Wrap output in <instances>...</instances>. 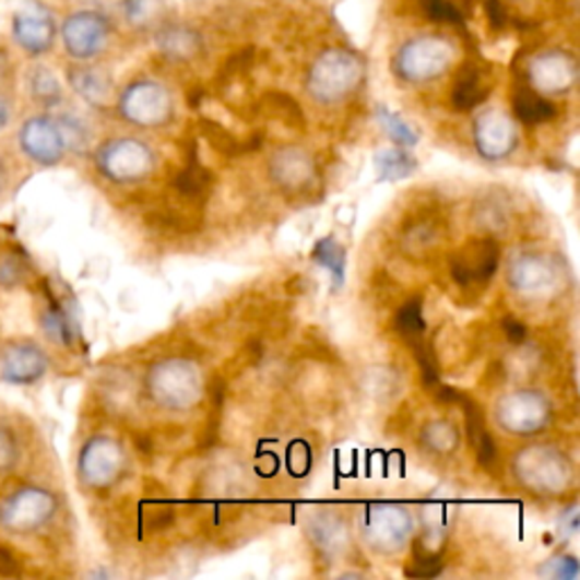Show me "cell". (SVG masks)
Listing matches in <instances>:
<instances>
[{"instance_id":"44dd1931","label":"cell","mask_w":580,"mask_h":580,"mask_svg":"<svg viewBox=\"0 0 580 580\" xmlns=\"http://www.w3.org/2000/svg\"><path fill=\"white\" fill-rule=\"evenodd\" d=\"M554 282L556 270L540 257L519 259L510 270V284L517 288V293H524L529 297L544 295Z\"/></svg>"},{"instance_id":"603a6c76","label":"cell","mask_w":580,"mask_h":580,"mask_svg":"<svg viewBox=\"0 0 580 580\" xmlns=\"http://www.w3.org/2000/svg\"><path fill=\"white\" fill-rule=\"evenodd\" d=\"M440 240H442V227L440 218L436 216H415L413 221L406 223L402 232V248L411 257H426L434 248H438Z\"/></svg>"},{"instance_id":"60d3db41","label":"cell","mask_w":580,"mask_h":580,"mask_svg":"<svg viewBox=\"0 0 580 580\" xmlns=\"http://www.w3.org/2000/svg\"><path fill=\"white\" fill-rule=\"evenodd\" d=\"M19 277H21V268L12 259H8L3 265H0V280H3V284L14 286Z\"/></svg>"},{"instance_id":"d590c367","label":"cell","mask_w":580,"mask_h":580,"mask_svg":"<svg viewBox=\"0 0 580 580\" xmlns=\"http://www.w3.org/2000/svg\"><path fill=\"white\" fill-rule=\"evenodd\" d=\"M379 120L383 123L386 132L400 145H413L417 141V134L396 114H392L388 109H381L379 111Z\"/></svg>"},{"instance_id":"5b68a950","label":"cell","mask_w":580,"mask_h":580,"mask_svg":"<svg viewBox=\"0 0 580 580\" xmlns=\"http://www.w3.org/2000/svg\"><path fill=\"white\" fill-rule=\"evenodd\" d=\"M55 510L57 501L48 490H42V487H21V490L10 495L3 506H0V526L16 535L35 533L50 522Z\"/></svg>"},{"instance_id":"7402d4cb","label":"cell","mask_w":580,"mask_h":580,"mask_svg":"<svg viewBox=\"0 0 580 580\" xmlns=\"http://www.w3.org/2000/svg\"><path fill=\"white\" fill-rule=\"evenodd\" d=\"M69 82L75 94L94 107H105L111 96V78L98 67L80 64L69 71Z\"/></svg>"},{"instance_id":"f546056e","label":"cell","mask_w":580,"mask_h":580,"mask_svg":"<svg viewBox=\"0 0 580 580\" xmlns=\"http://www.w3.org/2000/svg\"><path fill=\"white\" fill-rule=\"evenodd\" d=\"M202 126H204L202 130H204L206 139H209L213 145H216L221 152H225V155H229V157H234V155H242V152H250V150H257L259 143H261V137H257V139L252 137V139H248V141H238V139H234L232 134H227L223 128L209 123V120H204Z\"/></svg>"},{"instance_id":"ee69618b","label":"cell","mask_w":580,"mask_h":580,"mask_svg":"<svg viewBox=\"0 0 580 580\" xmlns=\"http://www.w3.org/2000/svg\"><path fill=\"white\" fill-rule=\"evenodd\" d=\"M5 69H8V62H5V57L0 55V80L5 78Z\"/></svg>"},{"instance_id":"5bb4252c","label":"cell","mask_w":580,"mask_h":580,"mask_svg":"<svg viewBox=\"0 0 580 580\" xmlns=\"http://www.w3.org/2000/svg\"><path fill=\"white\" fill-rule=\"evenodd\" d=\"M529 78L537 94H567L578 80V64L565 50H546L531 59Z\"/></svg>"},{"instance_id":"52a82bcc","label":"cell","mask_w":580,"mask_h":580,"mask_svg":"<svg viewBox=\"0 0 580 580\" xmlns=\"http://www.w3.org/2000/svg\"><path fill=\"white\" fill-rule=\"evenodd\" d=\"M120 114L126 120L141 128H157L170 118L173 100L168 88L152 80L134 82L126 88V94L120 96Z\"/></svg>"},{"instance_id":"7a4b0ae2","label":"cell","mask_w":580,"mask_h":580,"mask_svg":"<svg viewBox=\"0 0 580 580\" xmlns=\"http://www.w3.org/2000/svg\"><path fill=\"white\" fill-rule=\"evenodd\" d=\"M455 59V46L440 35H422L406 42L394 55V75L411 84L445 75Z\"/></svg>"},{"instance_id":"e0dca14e","label":"cell","mask_w":580,"mask_h":580,"mask_svg":"<svg viewBox=\"0 0 580 580\" xmlns=\"http://www.w3.org/2000/svg\"><path fill=\"white\" fill-rule=\"evenodd\" d=\"M270 164V173L288 193H307L313 185H318V170L301 150H280Z\"/></svg>"},{"instance_id":"6da1fadb","label":"cell","mask_w":580,"mask_h":580,"mask_svg":"<svg viewBox=\"0 0 580 580\" xmlns=\"http://www.w3.org/2000/svg\"><path fill=\"white\" fill-rule=\"evenodd\" d=\"M365 75L360 57L345 48L324 50L309 71V94L324 105L341 103L352 96Z\"/></svg>"},{"instance_id":"9a60e30c","label":"cell","mask_w":580,"mask_h":580,"mask_svg":"<svg viewBox=\"0 0 580 580\" xmlns=\"http://www.w3.org/2000/svg\"><path fill=\"white\" fill-rule=\"evenodd\" d=\"M48 372L46 352L29 343L16 341L10 343L0 354V379L12 386H29L37 383Z\"/></svg>"},{"instance_id":"9c48e42d","label":"cell","mask_w":580,"mask_h":580,"mask_svg":"<svg viewBox=\"0 0 580 580\" xmlns=\"http://www.w3.org/2000/svg\"><path fill=\"white\" fill-rule=\"evenodd\" d=\"M514 470L517 476L522 478V483L524 485L529 483L537 493H558L571 478V467L567 463V458L546 447L519 451Z\"/></svg>"},{"instance_id":"f6af8a7d","label":"cell","mask_w":580,"mask_h":580,"mask_svg":"<svg viewBox=\"0 0 580 580\" xmlns=\"http://www.w3.org/2000/svg\"><path fill=\"white\" fill-rule=\"evenodd\" d=\"M0 179H3V162H0Z\"/></svg>"},{"instance_id":"277c9868","label":"cell","mask_w":580,"mask_h":580,"mask_svg":"<svg viewBox=\"0 0 580 580\" xmlns=\"http://www.w3.org/2000/svg\"><path fill=\"white\" fill-rule=\"evenodd\" d=\"M150 390L166 409H189L202 396V375L187 360H168L152 370Z\"/></svg>"},{"instance_id":"8992f818","label":"cell","mask_w":580,"mask_h":580,"mask_svg":"<svg viewBox=\"0 0 580 580\" xmlns=\"http://www.w3.org/2000/svg\"><path fill=\"white\" fill-rule=\"evenodd\" d=\"M59 35L57 21L44 0H21L12 14V37L21 50L39 57L46 55Z\"/></svg>"},{"instance_id":"4316f807","label":"cell","mask_w":580,"mask_h":580,"mask_svg":"<svg viewBox=\"0 0 580 580\" xmlns=\"http://www.w3.org/2000/svg\"><path fill=\"white\" fill-rule=\"evenodd\" d=\"M209 185H211V175L200 166L198 155H196V150H193L189 162H187V168L177 175L175 187H177V191L181 196L198 198V196H202L206 191Z\"/></svg>"},{"instance_id":"ba28073f","label":"cell","mask_w":580,"mask_h":580,"mask_svg":"<svg viewBox=\"0 0 580 580\" xmlns=\"http://www.w3.org/2000/svg\"><path fill=\"white\" fill-rule=\"evenodd\" d=\"M155 157L145 143L137 139H116L100 147L98 168L118 185H130L150 175Z\"/></svg>"},{"instance_id":"3957f363","label":"cell","mask_w":580,"mask_h":580,"mask_svg":"<svg viewBox=\"0 0 580 580\" xmlns=\"http://www.w3.org/2000/svg\"><path fill=\"white\" fill-rule=\"evenodd\" d=\"M111 23L100 10H82L64 19L59 27L64 50L75 62H91L96 59L109 44Z\"/></svg>"},{"instance_id":"2e32d148","label":"cell","mask_w":580,"mask_h":580,"mask_svg":"<svg viewBox=\"0 0 580 580\" xmlns=\"http://www.w3.org/2000/svg\"><path fill=\"white\" fill-rule=\"evenodd\" d=\"M476 147L485 159L497 162L508 157L517 145V128L512 120L497 109L485 111L476 118L474 126Z\"/></svg>"},{"instance_id":"ffe728a7","label":"cell","mask_w":580,"mask_h":580,"mask_svg":"<svg viewBox=\"0 0 580 580\" xmlns=\"http://www.w3.org/2000/svg\"><path fill=\"white\" fill-rule=\"evenodd\" d=\"M375 526H383V531H372L370 535V544L377 548V552H394V548H400L406 540V535L411 533V517L406 510L402 508H390L383 506L381 510H375L370 514V522Z\"/></svg>"},{"instance_id":"d6986e66","label":"cell","mask_w":580,"mask_h":580,"mask_svg":"<svg viewBox=\"0 0 580 580\" xmlns=\"http://www.w3.org/2000/svg\"><path fill=\"white\" fill-rule=\"evenodd\" d=\"M493 88V73L478 67V64H465L455 78V84L451 88V105L458 111H470L478 107Z\"/></svg>"},{"instance_id":"8d00e7d4","label":"cell","mask_w":580,"mask_h":580,"mask_svg":"<svg viewBox=\"0 0 580 580\" xmlns=\"http://www.w3.org/2000/svg\"><path fill=\"white\" fill-rule=\"evenodd\" d=\"M440 569H442L440 558L434 552H429V548H422V552L413 558V565L406 569V573L417 578H431L440 573Z\"/></svg>"},{"instance_id":"4fadbf2b","label":"cell","mask_w":580,"mask_h":580,"mask_svg":"<svg viewBox=\"0 0 580 580\" xmlns=\"http://www.w3.org/2000/svg\"><path fill=\"white\" fill-rule=\"evenodd\" d=\"M19 143L25 155L42 166L57 164L67 152V143L55 116L27 118L19 132Z\"/></svg>"},{"instance_id":"ac0fdd59","label":"cell","mask_w":580,"mask_h":580,"mask_svg":"<svg viewBox=\"0 0 580 580\" xmlns=\"http://www.w3.org/2000/svg\"><path fill=\"white\" fill-rule=\"evenodd\" d=\"M438 396L442 402H455L461 404L463 411H465V419H467V434H470V442L474 445L476 449V458L478 463L485 467V470H493L495 463H497V447H495V440L493 436L485 431V422H483V413L478 411V406L470 400V396L455 392L451 388H440L438 390Z\"/></svg>"},{"instance_id":"f35d334b","label":"cell","mask_w":580,"mask_h":580,"mask_svg":"<svg viewBox=\"0 0 580 580\" xmlns=\"http://www.w3.org/2000/svg\"><path fill=\"white\" fill-rule=\"evenodd\" d=\"M504 333L508 335V341L512 345H522L526 341V327L522 322H517L512 318L504 320Z\"/></svg>"},{"instance_id":"d6a6232c","label":"cell","mask_w":580,"mask_h":580,"mask_svg":"<svg viewBox=\"0 0 580 580\" xmlns=\"http://www.w3.org/2000/svg\"><path fill=\"white\" fill-rule=\"evenodd\" d=\"M59 130H62L64 143L67 147H75V150H84L86 141H88V132L84 128L82 120L73 114H62V116H55Z\"/></svg>"},{"instance_id":"83f0119b","label":"cell","mask_w":580,"mask_h":580,"mask_svg":"<svg viewBox=\"0 0 580 580\" xmlns=\"http://www.w3.org/2000/svg\"><path fill=\"white\" fill-rule=\"evenodd\" d=\"M424 318H422V304L419 299H413L400 309L394 318V329L400 331L409 345H415L419 341H424Z\"/></svg>"},{"instance_id":"e575fe53","label":"cell","mask_w":580,"mask_h":580,"mask_svg":"<svg viewBox=\"0 0 580 580\" xmlns=\"http://www.w3.org/2000/svg\"><path fill=\"white\" fill-rule=\"evenodd\" d=\"M419 5H422V12L431 21L463 25V16H461V12H458V8L451 3V0H419Z\"/></svg>"},{"instance_id":"1f68e13d","label":"cell","mask_w":580,"mask_h":580,"mask_svg":"<svg viewBox=\"0 0 580 580\" xmlns=\"http://www.w3.org/2000/svg\"><path fill=\"white\" fill-rule=\"evenodd\" d=\"M422 436H424V442L438 453H449L458 445V431H455V426L449 422H431L429 426H426Z\"/></svg>"},{"instance_id":"cb8c5ba5","label":"cell","mask_w":580,"mask_h":580,"mask_svg":"<svg viewBox=\"0 0 580 580\" xmlns=\"http://www.w3.org/2000/svg\"><path fill=\"white\" fill-rule=\"evenodd\" d=\"M200 46L202 37L187 25H168L157 33V48L170 59H191Z\"/></svg>"},{"instance_id":"8fae6325","label":"cell","mask_w":580,"mask_h":580,"mask_svg":"<svg viewBox=\"0 0 580 580\" xmlns=\"http://www.w3.org/2000/svg\"><path fill=\"white\" fill-rule=\"evenodd\" d=\"M499 246L495 238H474L461 250H455L451 261H449V270H451V277L458 286H478L490 282L495 277V272L499 268Z\"/></svg>"},{"instance_id":"30bf717a","label":"cell","mask_w":580,"mask_h":580,"mask_svg":"<svg viewBox=\"0 0 580 580\" xmlns=\"http://www.w3.org/2000/svg\"><path fill=\"white\" fill-rule=\"evenodd\" d=\"M123 465L126 455L120 445L107 436H96L84 445L78 472L84 485L94 487V490H105V487L114 485L118 476L123 474Z\"/></svg>"},{"instance_id":"7c38bea8","label":"cell","mask_w":580,"mask_h":580,"mask_svg":"<svg viewBox=\"0 0 580 580\" xmlns=\"http://www.w3.org/2000/svg\"><path fill=\"white\" fill-rule=\"evenodd\" d=\"M497 415L504 429L514 431L519 436H533L548 424L552 409H548L546 396H542L540 392L522 390L510 396H504Z\"/></svg>"},{"instance_id":"d4e9b609","label":"cell","mask_w":580,"mask_h":580,"mask_svg":"<svg viewBox=\"0 0 580 580\" xmlns=\"http://www.w3.org/2000/svg\"><path fill=\"white\" fill-rule=\"evenodd\" d=\"M514 116L526 126H540L552 120L556 116V105L544 98V94H537L535 88H519L512 98Z\"/></svg>"},{"instance_id":"b9f144b4","label":"cell","mask_w":580,"mask_h":580,"mask_svg":"<svg viewBox=\"0 0 580 580\" xmlns=\"http://www.w3.org/2000/svg\"><path fill=\"white\" fill-rule=\"evenodd\" d=\"M16 560L14 556L8 552V548L0 546V576H16Z\"/></svg>"},{"instance_id":"484cf974","label":"cell","mask_w":580,"mask_h":580,"mask_svg":"<svg viewBox=\"0 0 580 580\" xmlns=\"http://www.w3.org/2000/svg\"><path fill=\"white\" fill-rule=\"evenodd\" d=\"M27 86H29V94H33V98L46 107H52L62 100V82H59L55 71L48 67L39 64L29 71Z\"/></svg>"},{"instance_id":"836d02e7","label":"cell","mask_w":580,"mask_h":580,"mask_svg":"<svg viewBox=\"0 0 580 580\" xmlns=\"http://www.w3.org/2000/svg\"><path fill=\"white\" fill-rule=\"evenodd\" d=\"M159 5L162 0H120V8H123L128 21L134 25H147L157 16Z\"/></svg>"},{"instance_id":"ab89813d","label":"cell","mask_w":580,"mask_h":580,"mask_svg":"<svg viewBox=\"0 0 580 580\" xmlns=\"http://www.w3.org/2000/svg\"><path fill=\"white\" fill-rule=\"evenodd\" d=\"M483 5H485V12H487V19L493 21V25L499 29L504 27L506 23V14H504V8L499 0H483Z\"/></svg>"},{"instance_id":"74e56055","label":"cell","mask_w":580,"mask_h":580,"mask_svg":"<svg viewBox=\"0 0 580 580\" xmlns=\"http://www.w3.org/2000/svg\"><path fill=\"white\" fill-rule=\"evenodd\" d=\"M16 458H19V447L12 431H8L5 426H0V474L10 472L16 465Z\"/></svg>"},{"instance_id":"7bdbcfd3","label":"cell","mask_w":580,"mask_h":580,"mask_svg":"<svg viewBox=\"0 0 580 580\" xmlns=\"http://www.w3.org/2000/svg\"><path fill=\"white\" fill-rule=\"evenodd\" d=\"M10 118H12V103L10 98L3 94V91H0V132H3L10 123Z\"/></svg>"},{"instance_id":"4dcf8cb0","label":"cell","mask_w":580,"mask_h":580,"mask_svg":"<svg viewBox=\"0 0 580 580\" xmlns=\"http://www.w3.org/2000/svg\"><path fill=\"white\" fill-rule=\"evenodd\" d=\"M42 324H44V331H48V335L52 341L62 343V345H69L73 341V322L69 318V313L59 307V304H50V307L44 311L42 316Z\"/></svg>"},{"instance_id":"f1b7e54d","label":"cell","mask_w":580,"mask_h":580,"mask_svg":"<svg viewBox=\"0 0 580 580\" xmlns=\"http://www.w3.org/2000/svg\"><path fill=\"white\" fill-rule=\"evenodd\" d=\"M313 257L318 263H322L327 270H331L335 286H341L345 280V263H347V255L345 250L335 242L333 238H324L318 242V248L313 250Z\"/></svg>"}]
</instances>
